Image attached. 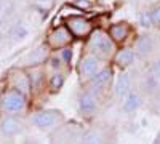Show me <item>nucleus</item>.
Listing matches in <instances>:
<instances>
[{
	"label": "nucleus",
	"instance_id": "1",
	"mask_svg": "<svg viewBox=\"0 0 160 144\" xmlns=\"http://www.w3.org/2000/svg\"><path fill=\"white\" fill-rule=\"evenodd\" d=\"M88 48H90L91 53L95 56H98L99 59H109L115 51V42L112 40L109 32L95 31L90 37Z\"/></svg>",
	"mask_w": 160,
	"mask_h": 144
},
{
	"label": "nucleus",
	"instance_id": "2",
	"mask_svg": "<svg viewBox=\"0 0 160 144\" xmlns=\"http://www.w3.org/2000/svg\"><path fill=\"white\" fill-rule=\"evenodd\" d=\"M64 122V117L59 111L55 109H47V111H40L34 114L32 117V123L40 128V130H48V128H55Z\"/></svg>",
	"mask_w": 160,
	"mask_h": 144
},
{
	"label": "nucleus",
	"instance_id": "3",
	"mask_svg": "<svg viewBox=\"0 0 160 144\" xmlns=\"http://www.w3.org/2000/svg\"><path fill=\"white\" fill-rule=\"evenodd\" d=\"M26 106H28L26 95L18 91V90L8 91L2 99V109L8 114H19L26 109Z\"/></svg>",
	"mask_w": 160,
	"mask_h": 144
},
{
	"label": "nucleus",
	"instance_id": "4",
	"mask_svg": "<svg viewBox=\"0 0 160 144\" xmlns=\"http://www.w3.org/2000/svg\"><path fill=\"white\" fill-rule=\"evenodd\" d=\"M99 107V98L96 96V93L93 90H87L83 91L78 98V109L85 117H91L98 112Z\"/></svg>",
	"mask_w": 160,
	"mask_h": 144
},
{
	"label": "nucleus",
	"instance_id": "5",
	"mask_svg": "<svg viewBox=\"0 0 160 144\" xmlns=\"http://www.w3.org/2000/svg\"><path fill=\"white\" fill-rule=\"evenodd\" d=\"M157 50V42H155V37L154 35H141L136 42V47H135V51H136V56L141 58V59H148L151 58Z\"/></svg>",
	"mask_w": 160,
	"mask_h": 144
},
{
	"label": "nucleus",
	"instance_id": "6",
	"mask_svg": "<svg viewBox=\"0 0 160 144\" xmlns=\"http://www.w3.org/2000/svg\"><path fill=\"white\" fill-rule=\"evenodd\" d=\"M102 69V66H101V59L98 58V56H95V55H87L82 61H80V66H78V72H80V75H82L83 78H90V77H93L96 72H99Z\"/></svg>",
	"mask_w": 160,
	"mask_h": 144
},
{
	"label": "nucleus",
	"instance_id": "7",
	"mask_svg": "<svg viewBox=\"0 0 160 144\" xmlns=\"http://www.w3.org/2000/svg\"><path fill=\"white\" fill-rule=\"evenodd\" d=\"M111 82H112V71L108 69V67H102L99 72H96L93 77H90V87L95 93L96 91L98 93L104 91L111 85Z\"/></svg>",
	"mask_w": 160,
	"mask_h": 144
},
{
	"label": "nucleus",
	"instance_id": "8",
	"mask_svg": "<svg viewBox=\"0 0 160 144\" xmlns=\"http://www.w3.org/2000/svg\"><path fill=\"white\" fill-rule=\"evenodd\" d=\"M142 93L139 90H131L130 93L120 99V106H122V111L125 114H133V112H136L141 106H142Z\"/></svg>",
	"mask_w": 160,
	"mask_h": 144
},
{
	"label": "nucleus",
	"instance_id": "9",
	"mask_svg": "<svg viewBox=\"0 0 160 144\" xmlns=\"http://www.w3.org/2000/svg\"><path fill=\"white\" fill-rule=\"evenodd\" d=\"M72 40V32L69 31V27H56L50 35H48V43L53 47V48H62L68 43H71Z\"/></svg>",
	"mask_w": 160,
	"mask_h": 144
},
{
	"label": "nucleus",
	"instance_id": "10",
	"mask_svg": "<svg viewBox=\"0 0 160 144\" xmlns=\"http://www.w3.org/2000/svg\"><path fill=\"white\" fill-rule=\"evenodd\" d=\"M68 27L69 31L77 35V37H83V35H88L93 29V26L90 21H87L85 18H80V16H72L68 19Z\"/></svg>",
	"mask_w": 160,
	"mask_h": 144
},
{
	"label": "nucleus",
	"instance_id": "11",
	"mask_svg": "<svg viewBox=\"0 0 160 144\" xmlns=\"http://www.w3.org/2000/svg\"><path fill=\"white\" fill-rule=\"evenodd\" d=\"M133 90V78L128 72H122L117 80H115V87H114V93L117 96V99L120 101L122 98H125L130 91Z\"/></svg>",
	"mask_w": 160,
	"mask_h": 144
},
{
	"label": "nucleus",
	"instance_id": "12",
	"mask_svg": "<svg viewBox=\"0 0 160 144\" xmlns=\"http://www.w3.org/2000/svg\"><path fill=\"white\" fill-rule=\"evenodd\" d=\"M139 91L146 96H155L160 91V80L155 78L151 72L141 77L139 80Z\"/></svg>",
	"mask_w": 160,
	"mask_h": 144
},
{
	"label": "nucleus",
	"instance_id": "13",
	"mask_svg": "<svg viewBox=\"0 0 160 144\" xmlns=\"http://www.w3.org/2000/svg\"><path fill=\"white\" fill-rule=\"evenodd\" d=\"M0 132L5 136H16L22 132V125L18 119L15 117H5V119L0 122Z\"/></svg>",
	"mask_w": 160,
	"mask_h": 144
},
{
	"label": "nucleus",
	"instance_id": "14",
	"mask_svg": "<svg viewBox=\"0 0 160 144\" xmlns=\"http://www.w3.org/2000/svg\"><path fill=\"white\" fill-rule=\"evenodd\" d=\"M136 59V51L133 48H123L115 55V62L120 67H130Z\"/></svg>",
	"mask_w": 160,
	"mask_h": 144
},
{
	"label": "nucleus",
	"instance_id": "15",
	"mask_svg": "<svg viewBox=\"0 0 160 144\" xmlns=\"http://www.w3.org/2000/svg\"><path fill=\"white\" fill-rule=\"evenodd\" d=\"M80 139L83 142H106L108 141V136H106V133L101 128H90L85 133H82Z\"/></svg>",
	"mask_w": 160,
	"mask_h": 144
},
{
	"label": "nucleus",
	"instance_id": "16",
	"mask_svg": "<svg viewBox=\"0 0 160 144\" xmlns=\"http://www.w3.org/2000/svg\"><path fill=\"white\" fill-rule=\"evenodd\" d=\"M128 34H130V26L125 24V22L114 24L112 27L109 29V35L112 37L114 42H123L125 38L128 37Z\"/></svg>",
	"mask_w": 160,
	"mask_h": 144
},
{
	"label": "nucleus",
	"instance_id": "17",
	"mask_svg": "<svg viewBox=\"0 0 160 144\" xmlns=\"http://www.w3.org/2000/svg\"><path fill=\"white\" fill-rule=\"evenodd\" d=\"M13 83H15V90L21 91V93H24L26 96L29 95V91H31V80H29V77H26L24 74H18L15 78H13Z\"/></svg>",
	"mask_w": 160,
	"mask_h": 144
},
{
	"label": "nucleus",
	"instance_id": "18",
	"mask_svg": "<svg viewBox=\"0 0 160 144\" xmlns=\"http://www.w3.org/2000/svg\"><path fill=\"white\" fill-rule=\"evenodd\" d=\"M149 15H151L152 24L155 26V27H160V3L154 5V7L149 10Z\"/></svg>",
	"mask_w": 160,
	"mask_h": 144
},
{
	"label": "nucleus",
	"instance_id": "19",
	"mask_svg": "<svg viewBox=\"0 0 160 144\" xmlns=\"http://www.w3.org/2000/svg\"><path fill=\"white\" fill-rule=\"evenodd\" d=\"M139 22H141V26L142 27H152V19H151V15H149V10L148 11H142L141 15H139Z\"/></svg>",
	"mask_w": 160,
	"mask_h": 144
},
{
	"label": "nucleus",
	"instance_id": "20",
	"mask_svg": "<svg viewBox=\"0 0 160 144\" xmlns=\"http://www.w3.org/2000/svg\"><path fill=\"white\" fill-rule=\"evenodd\" d=\"M155 78H158L160 80V56L158 58H155L154 61H152V64H151V71H149Z\"/></svg>",
	"mask_w": 160,
	"mask_h": 144
},
{
	"label": "nucleus",
	"instance_id": "21",
	"mask_svg": "<svg viewBox=\"0 0 160 144\" xmlns=\"http://www.w3.org/2000/svg\"><path fill=\"white\" fill-rule=\"evenodd\" d=\"M62 82H64V77L61 75V74H58V75H55L53 77V80H51V88L53 90H59L61 87H62Z\"/></svg>",
	"mask_w": 160,
	"mask_h": 144
},
{
	"label": "nucleus",
	"instance_id": "22",
	"mask_svg": "<svg viewBox=\"0 0 160 144\" xmlns=\"http://www.w3.org/2000/svg\"><path fill=\"white\" fill-rule=\"evenodd\" d=\"M37 2H40V3H47V2H51V0H37Z\"/></svg>",
	"mask_w": 160,
	"mask_h": 144
},
{
	"label": "nucleus",
	"instance_id": "23",
	"mask_svg": "<svg viewBox=\"0 0 160 144\" xmlns=\"http://www.w3.org/2000/svg\"><path fill=\"white\" fill-rule=\"evenodd\" d=\"M149 2H154V0H149Z\"/></svg>",
	"mask_w": 160,
	"mask_h": 144
}]
</instances>
